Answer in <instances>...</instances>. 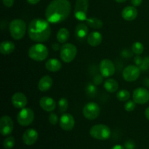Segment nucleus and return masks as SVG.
Instances as JSON below:
<instances>
[{
    "mask_svg": "<svg viewBox=\"0 0 149 149\" xmlns=\"http://www.w3.org/2000/svg\"><path fill=\"white\" fill-rule=\"evenodd\" d=\"M71 4L68 0H52L45 10V17L49 23H60L71 14Z\"/></svg>",
    "mask_w": 149,
    "mask_h": 149,
    "instance_id": "obj_1",
    "label": "nucleus"
},
{
    "mask_svg": "<svg viewBox=\"0 0 149 149\" xmlns=\"http://www.w3.org/2000/svg\"><path fill=\"white\" fill-rule=\"evenodd\" d=\"M51 27L47 20L42 18L33 19L28 26V35L33 42H45L51 36Z\"/></svg>",
    "mask_w": 149,
    "mask_h": 149,
    "instance_id": "obj_2",
    "label": "nucleus"
},
{
    "mask_svg": "<svg viewBox=\"0 0 149 149\" xmlns=\"http://www.w3.org/2000/svg\"><path fill=\"white\" fill-rule=\"evenodd\" d=\"M26 24L21 19H14L9 25L10 36L15 40H20L24 37L26 32Z\"/></svg>",
    "mask_w": 149,
    "mask_h": 149,
    "instance_id": "obj_3",
    "label": "nucleus"
},
{
    "mask_svg": "<svg viewBox=\"0 0 149 149\" xmlns=\"http://www.w3.org/2000/svg\"><path fill=\"white\" fill-rule=\"evenodd\" d=\"M49 54L47 47L42 43L33 45L29 49V58L35 61H43L47 59Z\"/></svg>",
    "mask_w": 149,
    "mask_h": 149,
    "instance_id": "obj_4",
    "label": "nucleus"
},
{
    "mask_svg": "<svg viewBox=\"0 0 149 149\" xmlns=\"http://www.w3.org/2000/svg\"><path fill=\"white\" fill-rule=\"evenodd\" d=\"M111 129L103 124H98L92 127L90 130V135L92 138L100 141L108 140L111 136Z\"/></svg>",
    "mask_w": 149,
    "mask_h": 149,
    "instance_id": "obj_5",
    "label": "nucleus"
},
{
    "mask_svg": "<svg viewBox=\"0 0 149 149\" xmlns=\"http://www.w3.org/2000/svg\"><path fill=\"white\" fill-rule=\"evenodd\" d=\"M77 54V48L74 44L65 43L60 49L61 60L65 63H69L75 59Z\"/></svg>",
    "mask_w": 149,
    "mask_h": 149,
    "instance_id": "obj_6",
    "label": "nucleus"
},
{
    "mask_svg": "<svg viewBox=\"0 0 149 149\" xmlns=\"http://www.w3.org/2000/svg\"><path fill=\"white\" fill-rule=\"evenodd\" d=\"M34 112L29 108H24L20 109L19 113H17V121L18 124L21 126L27 127L31 125L34 120Z\"/></svg>",
    "mask_w": 149,
    "mask_h": 149,
    "instance_id": "obj_7",
    "label": "nucleus"
},
{
    "mask_svg": "<svg viewBox=\"0 0 149 149\" xmlns=\"http://www.w3.org/2000/svg\"><path fill=\"white\" fill-rule=\"evenodd\" d=\"M89 0H77L74 9V16L80 21H84L87 18Z\"/></svg>",
    "mask_w": 149,
    "mask_h": 149,
    "instance_id": "obj_8",
    "label": "nucleus"
},
{
    "mask_svg": "<svg viewBox=\"0 0 149 149\" xmlns=\"http://www.w3.org/2000/svg\"><path fill=\"white\" fill-rule=\"evenodd\" d=\"M100 106L95 102L87 103L82 109L83 116L88 120H94L100 115Z\"/></svg>",
    "mask_w": 149,
    "mask_h": 149,
    "instance_id": "obj_9",
    "label": "nucleus"
},
{
    "mask_svg": "<svg viewBox=\"0 0 149 149\" xmlns=\"http://www.w3.org/2000/svg\"><path fill=\"white\" fill-rule=\"evenodd\" d=\"M141 74V68L136 65H129L125 67L122 72L124 79L128 82L135 81L139 78Z\"/></svg>",
    "mask_w": 149,
    "mask_h": 149,
    "instance_id": "obj_10",
    "label": "nucleus"
},
{
    "mask_svg": "<svg viewBox=\"0 0 149 149\" xmlns=\"http://www.w3.org/2000/svg\"><path fill=\"white\" fill-rule=\"evenodd\" d=\"M14 123L10 116L7 115L1 116L0 119V133L3 136H8L13 132Z\"/></svg>",
    "mask_w": 149,
    "mask_h": 149,
    "instance_id": "obj_11",
    "label": "nucleus"
},
{
    "mask_svg": "<svg viewBox=\"0 0 149 149\" xmlns=\"http://www.w3.org/2000/svg\"><path fill=\"white\" fill-rule=\"evenodd\" d=\"M99 70L103 77H110L115 74L116 68L113 63L111 60L103 59L100 61Z\"/></svg>",
    "mask_w": 149,
    "mask_h": 149,
    "instance_id": "obj_12",
    "label": "nucleus"
},
{
    "mask_svg": "<svg viewBox=\"0 0 149 149\" xmlns=\"http://www.w3.org/2000/svg\"><path fill=\"white\" fill-rule=\"evenodd\" d=\"M132 98L136 104L143 105L149 101V92L143 87H138L133 91Z\"/></svg>",
    "mask_w": 149,
    "mask_h": 149,
    "instance_id": "obj_13",
    "label": "nucleus"
},
{
    "mask_svg": "<svg viewBox=\"0 0 149 149\" xmlns=\"http://www.w3.org/2000/svg\"><path fill=\"white\" fill-rule=\"evenodd\" d=\"M60 127L64 131H71L75 125V120L74 116L70 113H63L60 118Z\"/></svg>",
    "mask_w": 149,
    "mask_h": 149,
    "instance_id": "obj_14",
    "label": "nucleus"
},
{
    "mask_svg": "<svg viewBox=\"0 0 149 149\" xmlns=\"http://www.w3.org/2000/svg\"><path fill=\"white\" fill-rule=\"evenodd\" d=\"M13 106L17 109H23L26 106L28 103V99L23 93L20 92L15 93L11 98Z\"/></svg>",
    "mask_w": 149,
    "mask_h": 149,
    "instance_id": "obj_15",
    "label": "nucleus"
},
{
    "mask_svg": "<svg viewBox=\"0 0 149 149\" xmlns=\"http://www.w3.org/2000/svg\"><path fill=\"white\" fill-rule=\"evenodd\" d=\"M39 134L36 130L33 128L28 129L23 132V136H22V140L23 142L27 146H32L36 143L38 140Z\"/></svg>",
    "mask_w": 149,
    "mask_h": 149,
    "instance_id": "obj_16",
    "label": "nucleus"
},
{
    "mask_svg": "<svg viewBox=\"0 0 149 149\" xmlns=\"http://www.w3.org/2000/svg\"><path fill=\"white\" fill-rule=\"evenodd\" d=\"M39 106L47 112H52L56 109V103L50 97L44 96L39 100Z\"/></svg>",
    "mask_w": 149,
    "mask_h": 149,
    "instance_id": "obj_17",
    "label": "nucleus"
},
{
    "mask_svg": "<svg viewBox=\"0 0 149 149\" xmlns=\"http://www.w3.org/2000/svg\"><path fill=\"white\" fill-rule=\"evenodd\" d=\"M138 12L134 6H127L122 11V17L127 21H132L138 17Z\"/></svg>",
    "mask_w": 149,
    "mask_h": 149,
    "instance_id": "obj_18",
    "label": "nucleus"
},
{
    "mask_svg": "<svg viewBox=\"0 0 149 149\" xmlns=\"http://www.w3.org/2000/svg\"><path fill=\"white\" fill-rule=\"evenodd\" d=\"M88 28L87 25L84 23H79L75 28V36L78 40L83 41L88 36Z\"/></svg>",
    "mask_w": 149,
    "mask_h": 149,
    "instance_id": "obj_19",
    "label": "nucleus"
},
{
    "mask_svg": "<svg viewBox=\"0 0 149 149\" xmlns=\"http://www.w3.org/2000/svg\"><path fill=\"white\" fill-rule=\"evenodd\" d=\"M102 40H103V36H102L101 33L98 31L91 32L90 33H89L87 38V43L93 47L99 46L101 44Z\"/></svg>",
    "mask_w": 149,
    "mask_h": 149,
    "instance_id": "obj_20",
    "label": "nucleus"
},
{
    "mask_svg": "<svg viewBox=\"0 0 149 149\" xmlns=\"http://www.w3.org/2000/svg\"><path fill=\"white\" fill-rule=\"evenodd\" d=\"M52 84H53V80L52 77L48 75H45L39 79L38 83V89L41 92H47L52 87Z\"/></svg>",
    "mask_w": 149,
    "mask_h": 149,
    "instance_id": "obj_21",
    "label": "nucleus"
},
{
    "mask_svg": "<svg viewBox=\"0 0 149 149\" xmlns=\"http://www.w3.org/2000/svg\"><path fill=\"white\" fill-rule=\"evenodd\" d=\"M45 65L46 69L50 72H57V71H59L62 68L61 62L56 58H50L47 60Z\"/></svg>",
    "mask_w": 149,
    "mask_h": 149,
    "instance_id": "obj_22",
    "label": "nucleus"
},
{
    "mask_svg": "<svg viewBox=\"0 0 149 149\" xmlns=\"http://www.w3.org/2000/svg\"><path fill=\"white\" fill-rule=\"evenodd\" d=\"M15 49V45L11 41H3L0 45V52L2 55H10L14 52Z\"/></svg>",
    "mask_w": 149,
    "mask_h": 149,
    "instance_id": "obj_23",
    "label": "nucleus"
},
{
    "mask_svg": "<svg viewBox=\"0 0 149 149\" xmlns=\"http://www.w3.org/2000/svg\"><path fill=\"white\" fill-rule=\"evenodd\" d=\"M104 88L109 93H113L117 92L119 89V83L113 79H108L104 82Z\"/></svg>",
    "mask_w": 149,
    "mask_h": 149,
    "instance_id": "obj_24",
    "label": "nucleus"
},
{
    "mask_svg": "<svg viewBox=\"0 0 149 149\" xmlns=\"http://www.w3.org/2000/svg\"><path fill=\"white\" fill-rule=\"evenodd\" d=\"M70 36V33L68 30L65 28H61L59 29L56 35L57 40L59 43L65 44L68 40Z\"/></svg>",
    "mask_w": 149,
    "mask_h": 149,
    "instance_id": "obj_25",
    "label": "nucleus"
},
{
    "mask_svg": "<svg viewBox=\"0 0 149 149\" xmlns=\"http://www.w3.org/2000/svg\"><path fill=\"white\" fill-rule=\"evenodd\" d=\"M85 21L87 26L94 29H100L103 26V21L101 20H100L99 18H97V17H87Z\"/></svg>",
    "mask_w": 149,
    "mask_h": 149,
    "instance_id": "obj_26",
    "label": "nucleus"
},
{
    "mask_svg": "<svg viewBox=\"0 0 149 149\" xmlns=\"http://www.w3.org/2000/svg\"><path fill=\"white\" fill-rule=\"evenodd\" d=\"M116 97L119 101L126 102L129 100L130 97V93L127 90H121L116 93Z\"/></svg>",
    "mask_w": 149,
    "mask_h": 149,
    "instance_id": "obj_27",
    "label": "nucleus"
},
{
    "mask_svg": "<svg viewBox=\"0 0 149 149\" xmlns=\"http://www.w3.org/2000/svg\"><path fill=\"white\" fill-rule=\"evenodd\" d=\"M144 51V46L141 42H136L132 46V52L136 55H141Z\"/></svg>",
    "mask_w": 149,
    "mask_h": 149,
    "instance_id": "obj_28",
    "label": "nucleus"
},
{
    "mask_svg": "<svg viewBox=\"0 0 149 149\" xmlns=\"http://www.w3.org/2000/svg\"><path fill=\"white\" fill-rule=\"evenodd\" d=\"M86 93L90 97H94L97 93V87L94 83H88L86 87Z\"/></svg>",
    "mask_w": 149,
    "mask_h": 149,
    "instance_id": "obj_29",
    "label": "nucleus"
},
{
    "mask_svg": "<svg viewBox=\"0 0 149 149\" xmlns=\"http://www.w3.org/2000/svg\"><path fill=\"white\" fill-rule=\"evenodd\" d=\"M15 140L13 136H9L4 140L3 142V146L4 149H12L15 146Z\"/></svg>",
    "mask_w": 149,
    "mask_h": 149,
    "instance_id": "obj_30",
    "label": "nucleus"
},
{
    "mask_svg": "<svg viewBox=\"0 0 149 149\" xmlns=\"http://www.w3.org/2000/svg\"><path fill=\"white\" fill-rule=\"evenodd\" d=\"M58 108L61 113H65L68 109V101L65 97H61L58 101Z\"/></svg>",
    "mask_w": 149,
    "mask_h": 149,
    "instance_id": "obj_31",
    "label": "nucleus"
},
{
    "mask_svg": "<svg viewBox=\"0 0 149 149\" xmlns=\"http://www.w3.org/2000/svg\"><path fill=\"white\" fill-rule=\"evenodd\" d=\"M135 105H136V103L134 100H127L125 104V111L128 112L132 111L135 110Z\"/></svg>",
    "mask_w": 149,
    "mask_h": 149,
    "instance_id": "obj_32",
    "label": "nucleus"
},
{
    "mask_svg": "<svg viewBox=\"0 0 149 149\" xmlns=\"http://www.w3.org/2000/svg\"><path fill=\"white\" fill-rule=\"evenodd\" d=\"M49 122L52 125H55L58 122V116L55 113H51L49 115Z\"/></svg>",
    "mask_w": 149,
    "mask_h": 149,
    "instance_id": "obj_33",
    "label": "nucleus"
},
{
    "mask_svg": "<svg viewBox=\"0 0 149 149\" xmlns=\"http://www.w3.org/2000/svg\"><path fill=\"white\" fill-rule=\"evenodd\" d=\"M139 67L141 70H143V71H147L149 69V57H146L144 58L142 64Z\"/></svg>",
    "mask_w": 149,
    "mask_h": 149,
    "instance_id": "obj_34",
    "label": "nucleus"
},
{
    "mask_svg": "<svg viewBox=\"0 0 149 149\" xmlns=\"http://www.w3.org/2000/svg\"><path fill=\"white\" fill-rule=\"evenodd\" d=\"M125 149H135V143L132 140H128L125 143Z\"/></svg>",
    "mask_w": 149,
    "mask_h": 149,
    "instance_id": "obj_35",
    "label": "nucleus"
},
{
    "mask_svg": "<svg viewBox=\"0 0 149 149\" xmlns=\"http://www.w3.org/2000/svg\"><path fill=\"white\" fill-rule=\"evenodd\" d=\"M103 77L102 76V74H97L95 77H94V79H93V83H94L95 85H98V84H100L103 81Z\"/></svg>",
    "mask_w": 149,
    "mask_h": 149,
    "instance_id": "obj_36",
    "label": "nucleus"
},
{
    "mask_svg": "<svg viewBox=\"0 0 149 149\" xmlns=\"http://www.w3.org/2000/svg\"><path fill=\"white\" fill-rule=\"evenodd\" d=\"M3 4L6 7H8V8H10L13 6L15 2V0H2Z\"/></svg>",
    "mask_w": 149,
    "mask_h": 149,
    "instance_id": "obj_37",
    "label": "nucleus"
},
{
    "mask_svg": "<svg viewBox=\"0 0 149 149\" xmlns=\"http://www.w3.org/2000/svg\"><path fill=\"white\" fill-rule=\"evenodd\" d=\"M143 61V59L140 55H136V56L134 58V63H135V65H138V66H140V65L142 64Z\"/></svg>",
    "mask_w": 149,
    "mask_h": 149,
    "instance_id": "obj_38",
    "label": "nucleus"
},
{
    "mask_svg": "<svg viewBox=\"0 0 149 149\" xmlns=\"http://www.w3.org/2000/svg\"><path fill=\"white\" fill-rule=\"evenodd\" d=\"M121 55L124 57V58H130L132 56V54L130 52L129 49H125V50L122 51Z\"/></svg>",
    "mask_w": 149,
    "mask_h": 149,
    "instance_id": "obj_39",
    "label": "nucleus"
},
{
    "mask_svg": "<svg viewBox=\"0 0 149 149\" xmlns=\"http://www.w3.org/2000/svg\"><path fill=\"white\" fill-rule=\"evenodd\" d=\"M143 0H131V4L134 7H138L142 4Z\"/></svg>",
    "mask_w": 149,
    "mask_h": 149,
    "instance_id": "obj_40",
    "label": "nucleus"
},
{
    "mask_svg": "<svg viewBox=\"0 0 149 149\" xmlns=\"http://www.w3.org/2000/svg\"><path fill=\"white\" fill-rule=\"evenodd\" d=\"M41 0H27V2L29 4H31V5H34V4H38V3Z\"/></svg>",
    "mask_w": 149,
    "mask_h": 149,
    "instance_id": "obj_41",
    "label": "nucleus"
},
{
    "mask_svg": "<svg viewBox=\"0 0 149 149\" xmlns=\"http://www.w3.org/2000/svg\"><path fill=\"white\" fill-rule=\"evenodd\" d=\"M52 48L54 49V50H55V51L58 50V49H61L59 45H58V43H54L53 45H52Z\"/></svg>",
    "mask_w": 149,
    "mask_h": 149,
    "instance_id": "obj_42",
    "label": "nucleus"
},
{
    "mask_svg": "<svg viewBox=\"0 0 149 149\" xmlns=\"http://www.w3.org/2000/svg\"><path fill=\"white\" fill-rule=\"evenodd\" d=\"M111 149H125V147H123L121 145H115L114 146H113Z\"/></svg>",
    "mask_w": 149,
    "mask_h": 149,
    "instance_id": "obj_43",
    "label": "nucleus"
},
{
    "mask_svg": "<svg viewBox=\"0 0 149 149\" xmlns=\"http://www.w3.org/2000/svg\"><path fill=\"white\" fill-rule=\"evenodd\" d=\"M145 115H146V117L147 118V119L149 120V107H148L146 109Z\"/></svg>",
    "mask_w": 149,
    "mask_h": 149,
    "instance_id": "obj_44",
    "label": "nucleus"
},
{
    "mask_svg": "<svg viewBox=\"0 0 149 149\" xmlns=\"http://www.w3.org/2000/svg\"><path fill=\"white\" fill-rule=\"evenodd\" d=\"M115 1H116L117 3H124L127 1V0H114Z\"/></svg>",
    "mask_w": 149,
    "mask_h": 149,
    "instance_id": "obj_45",
    "label": "nucleus"
}]
</instances>
